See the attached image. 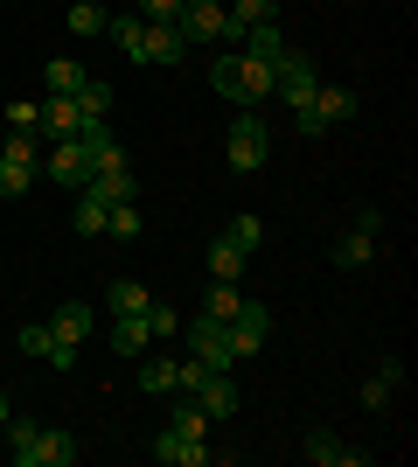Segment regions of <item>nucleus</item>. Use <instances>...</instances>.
Returning a JSON list of instances; mask_svg holds the SVG:
<instances>
[{
    "instance_id": "obj_1",
    "label": "nucleus",
    "mask_w": 418,
    "mask_h": 467,
    "mask_svg": "<svg viewBox=\"0 0 418 467\" xmlns=\"http://www.w3.org/2000/svg\"><path fill=\"white\" fill-rule=\"evenodd\" d=\"M349 112H356V91H349V84H314V98L293 112V126H300V140H321L328 126H342Z\"/></svg>"
},
{
    "instance_id": "obj_2",
    "label": "nucleus",
    "mask_w": 418,
    "mask_h": 467,
    "mask_svg": "<svg viewBox=\"0 0 418 467\" xmlns=\"http://www.w3.org/2000/svg\"><path fill=\"white\" fill-rule=\"evenodd\" d=\"M36 175H42L36 133H7V147H0V195H7V202H21V195L36 189Z\"/></svg>"
},
{
    "instance_id": "obj_3",
    "label": "nucleus",
    "mask_w": 418,
    "mask_h": 467,
    "mask_svg": "<svg viewBox=\"0 0 418 467\" xmlns=\"http://www.w3.org/2000/svg\"><path fill=\"white\" fill-rule=\"evenodd\" d=\"M223 154H230V168H238V175H259L265 154H272V133H265V119H259V112H238V119H230V140H223Z\"/></svg>"
},
{
    "instance_id": "obj_4",
    "label": "nucleus",
    "mask_w": 418,
    "mask_h": 467,
    "mask_svg": "<svg viewBox=\"0 0 418 467\" xmlns=\"http://www.w3.org/2000/svg\"><path fill=\"white\" fill-rule=\"evenodd\" d=\"M314 57H300V49H279L272 57V98L279 105H286V112H300V105H307V98H314Z\"/></svg>"
},
{
    "instance_id": "obj_5",
    "label": "nucleus",
    "mask_w": 418,
    "mask_h": 467,
    "mask_svg": "<svg viewBox=\"0 0 418 467\" xmlns=\"http://www.w3.org/2000/svg\"><path fill=\"white\" fill-rule=\"evenodd\" d=\"M42 175L63 182V189H91V175H98V154H91L84 140H49V154H42Z\"/></svg>"
},
{
    "instance_id": "obj_6",
    "label": "nucleus",
    "mask_w": 418,
    "mask_h": 467,
    "mask_svg": "<svg viewBox=\"0 0 418 467\" xmlns=\"http://www.w3.org/2000/svg\"><path fill=\"white\" fill-rule=\"evenodd\" d=\"M181 342H189V356H202L209 370H238V349H230V328H223L217 314H196V321L181 328Z\"/></svg>"
},
{
    "instance_id": "obj_7",
    "label": "nucleus",
    "mask_w": 418,
    "mask_h": 467,
    "mask_svg": "<svg viewBox=\"0 0 418 467\" xmlns=\"http://www.w3.org/2000/svg\"><path fill=\"white\" fill-rule=\"evenodd\" d=\"M91 195H98V202H139V175H133V161H126V147H105L98 154Z\"/></svg>"
},
{
    "instance_id": "obj_8",
    "label": "nucleus",
    "mask_w": 418,
    "mask_h": 467,
    "mask_svg": "<svg viewBox=\"0 0 418 467\" xmlns=\"http://www.w3.org/2000/svg\"><path fill=\"white\" fill-rule=\"evenodd\" d=\"M272 98V63L230 49V105H265Z\"/></svg>"
},
{
    "instance_id": "obj_9",
    "label": "nucleus",
    "mask_w": 418,
    "mask_h": 467,
    "mask_svg": "<svg viewBox=\"0 0 418 467\" xmlns=\"http://www.w3.org/2000/svg\"><path fill=\"white\" fill-rule=\"evenodd\" d=\"M223 328H230V349H238V363H244V356H259V349H265V335H272V314H265L259 300H238V314H230Z\"/></svg>"
},
{
    "instance_id": "obj_10",
    "label": "nucleus",
    "mask_w": 418,
    "mask_h": 467,
    "mask_svg": "<svg viewBox=\"0 0 418 467\" xmlns=\"http://www.w3.org/2000/svg\"><path fill=\"white\" fill-rule=\"evenodd\" d=\"M70 461H77V440H70V432H49V426H36L28 447H15V467H70Z\"/></svg>"
},
{
    "instance_id": "obj_11",
    "label": "nucleus",
    "mask_w": 418,
    "mask_h": 467,
    "mask_svg": "<svg viewBox=\"0 0 418 467\" xmlns=\"http://www.w3.org/2000/svg\"><path fill=\"white\" fill-rule=\"evenodd\" d=\"M175 28H181L189 49H196V42H223V0H189L175 15Z\"/></svg>"
},
{
    "instance_id": "obj_12",
    "label": "nucleus",
    "mask_w": 418,
    "mask_h": 467,
    "mask_svg": "<svg viewBox=\"0 0 418 467\" xmlns=\"http://www.w3.org/2000/svg\"><path fill=\"white\" fill-rule=\"evenodd\" d=\"M77 126H84V105H77V98H63V91L42 98V126H36L42 140H77Z\"/></svg>"
},
{
    "instance_id": "obj_13",
    "label": "nucleus",
    "mask_w": 418,
    "mask_h": 467,
    "mask_svg": "<svg viewBox=\"0 0 418 467\" xmlns=\"http://www.w3.org/2000/svg\"><path fill=\"white\" fill-rule=\"evenodd\" d=\"M189 398H196L209 419H238V377H230V370H209L202 390H189Z\"/></svg>"
},
{
    "instance_id": "obj_14",
    "label": "nucleus",
    "mask_w": 418,
    "mask_h": 467,
    "mask_svg": "<svg viewBox=\"0 0 418 467\" xmlns=\"http://www.w3.org/2000/svg\"><path fill=\"white\" fill-rule=\"evenodd\" d=\"M154 461H160V467H202V461H209V447H202V440H189V432H175V426H168V432L154 440Z\"/></svg>"
},
{
    "instance_id": "obj_15",
    "label": "nucleus",
    "mask_w": 418,
    "mask_h": 467,
    "mask_svg": "<svg viewBox=\"0 0 418 467\" xmlns=\"http://www.w3.org/2000/svg\"><path fill=\"white\" fill-rule=\"evenodd\" d=\"M259 21H279V0H238V7H223V42L238 49V36L259 28Z\"/></svg>"
},
{
    "instance_id": "obj_16",
    "label": "nucleus",
    "mask_w": 418,
    "mask_h": 467,
    "mask_svg": "<svg viewBox=\"0 0 418 467\" xmlns=\"http://www.w3.org/2000/svg\"><path fill=\"white\" fill-rule=\"evenodd\" d=\"M370 258H377V231H356V223H349V231L335 237V265L342 273H362Z\"/></svg>"
},
{
    "instance_id": "obj_17",
    "label": "nucleus",
    "mask_w": 418,
    "mask_h": 467,
    "mask_svg": "<svg viewBox=\"0 0 418 467\" xmlns=\"http://www.w3.org/2000/svg\"><path fill=\"white\" fill-rule=\"evenodd\" d=\"M181 28L175 21H147V49H139V63H181Z\"/></svg>"
},
{
    "instance_id": "obj_18",
    "label": "nucleus",
    "mask_w": 418,
    "mask_h": 467,
    "mask_svg": "<svg viewBox=\"0 0 418 467\" xmlns=\"http://www.w3.org/2000/svg\"><path fill=\"white\" fill-rule=\"evenodd\" d=\"M112 349L133 356V363L154 349V335H147V314H112Z\"/></svg>"
},
{
    "instance_id": "obj_19",
    "label": "nucleus",
    "mask_w": 418,
    "mask_h": 467,
    "mask_svg": "<svg viewBox=\"0 0 418 467\" xmlns=\"http://www.w3.org/2000/svg\"><path fill=\"white\" fill-rule=\"evenodd\" d=\"M105 36H112V49H119V57L139 63V49H147V21H139L133 7H126V15H105Z\"/></svg>"
},
{
    "instance_id": "obj_20",
    "label": "nucleus",
    "mask_w": 418,
    "mask_h": 467,
    "mask_svg": "<svg viewBox=\"0 0 418 467\" xmlns=\"http://www.w3.org/2000/svg\"><path fill=\"white\" fill-rule=\"evenodd\" d=\"M300 453H307L314 467H356V461H362V453H356V447H342V440H335L328 426H321V432H307V447H300Z\"/></svg>"
},
{
    "instance_id": "obj_21",
    "label": "nucleus",
    "mask_w": 418,
    "mask_h": 467,
    "mask_svg": "<svg viewBox=\"0 0 418 467\" xmlns=\"http://www.w3.org/2000/svg\"><path fill=\"white\" fill-rule=\"evenodd\" d=\"M398 384H404V363H398V356H383V363H377V377L362 384V405H370V411H383Z\"/></svg>"
},
{
    "instance_id": "obj_22",
    "label": "nucleus",
    "mask_w": 418,
    "mask_h": 467,
    "mask_svg": "<svg viewBox=\"0 0 418 467\" xmlns=\"http://www.w3.org/2000/svg\"><path fill=\"white\" fill-rule=\"evenodd\" d=\"M244 265H251V252H238L230 237H217V244H209V279H230V286H238Z\"/></svg>"
},
{
    "instance_id": "obj_23",
    "label": "nucleus",
    "mask_w": 418,
    "mask_h": 467,
    "mask_svg": "<svg viewBox=\"0 0 418 467\" xmlns=\"http://www.w3.org/2000/svg\"><path fill=\"white\" fill-rule=\"evenodd\" d=\"M105 307H112V314H147V307H154V293L139 286V279H112V286H105Z\"/></svg>"
},
{
    "instance_id": "obj_24",
    "label": "nucleus",
    "mask_w": 418,
    "mask_h": 467,
    "mask_svg": "<svg viewBox=\"0 0 418 467\" xmlns=\"http://www.w3.org/2000/svg\"><path fill=\"white\" fill-rule=\"evenodd\" d=\"M49 335H63V342H84V335H91V307H84V300H63V307L49 314Z\"/></svg>"
},
{
    "instance_id": "obj_25",
    "label": "nucleus",
    "mask_w": 418,
    "mask_h": 467,
    "mask_svg": "<svg viewBox=\"0 0 418 467\" xmlns=\"http://www.w3.org/2000/svg\"><path fill=\"white\" fill-rule=\"evenodd\" d=\"M238 49H244V57H265V63H272L279 49H286V36H279V21H259V28H244V36H238Z\"/></svg>"
},
{
    "instance_id": "obj_26",
    "label": "nucleus",
    "mask_w": 418,
    "mask_h": 467,
    "mask_svg": "<svg viewBox=\"0 0 418 467\" xmlns=\"http://www.w3.org/2000/svg\"><path fill=\"white\" fill-rule=\"evenodd\" d=\"M42 78H49V91H63V98H77L84 84H91V70H84L77 57H56V63H49V70H42Z\"/></svg>"
},
{
    "instance_id": "obj_27",
    "label": "nucleus",
    "mask_w": 418,
    "mask_h": 467,
    "mask_svg": "<svg viewBox=\"0 0 418 467\" xmlns=\"http://www.w3.org/2000/svg\"><path fill=\"white\" fill-rule=\"evenodd\" d=\"M139 390L168 398V390H175V356H139Z\"/></svg>"
},
{
    "instance_id": "obj_28",
    "label": "nucleus",
    "mask_w": 418,
    "mask_h": 467,
    "mask_svg": "<svg viewBox=\"0 0 418 467\" xmlns=\"http://www.w3.org/2000/svg\"><path fill=\"white\" fill-rule=\"evenodd\" d=\"M209 426H217V419H209L196 398H181V405H175V432H189V440H209Z\"/></svg>"
},
{
    "instance_id": "obj_29",
    "label": "nucleus",
    "mask_w": 418,
    "mask_h": 467,
    "mask_svg": "<svg viewBox=\"0 0 418 467\" xmlns=\"http://www.w3.org/2000/svg\"><path fill=\"white\" fill-rule=\"evenodd\" d=\"M105 231H112V237H126V244H133V237L147 231V223H139V202H112V210H105Z\"/></svg>"
},
{
    "instance_id": "obj_30",
    "label": "nucleus",
    "mask_w": 418,
    "mask_h": 467,
    "mask_svg": "<svg viewBox=\"0 0 418 467\" xmlns=\"http://www.w3.org/2000/svg\"><path fill=\"white\" fill-rule=\"evenodd\" d=\"M70 36H105V7L98 0H70Z\"/></svg>"
},
{
    "instance_id": "obj_31",
    "label": "nucleus",
    "mask_w": 418,
    "mask_h": 467,
    "mask_svg": "<svg viewBox=\"0 0 418 467\" xmlns=\"http://www.w3.org/2000/svg\"><path fill=\"white\" fill-rule=\"evenodd\" d=\"M105 210H112V202H98L91 189H77V231H84V237H98V231H105Z\"/></svg>"
},
{
    "instance_id": "obj_32",
    "label": "nucleus",
    "mask_w": 418,
    "mask_h": 467,
    "mask_svg": "<svg viewBox=\"0 0 418 467\" xmlns=\"http://www.w3.org/2000/svg\"><path fill=\"white\" fill-rule=\"evenodd\" d=\"M238 300H244V293L230 286V279H217V286H209V300H202V314H217V321H230V314H238Z\"/></svg>"
},
{
    "instance_id": "obj_33",
    "label": "nucleus",
    "mask_w": 418,
    "mask_h": 467,
    "mask_svg": "<svg viewBox=\"0 0 418 467\" xmlns=\"http://www.w3.org/2000/svg\"><path fill=\"white\" fill-rule=\"evenodd\" d=\"M42 126V105H28V98H7V133H36Z\"/></svg>"
},
{
    "instance_id": "obj_34",
    "label": "nucleus",
    "mask_w": 418,
    "mask_h": 467,
    "mask_svg": "<svg viewBox=\"0 0 418 467\" xmlns=\"http://www.w3.org/2000/svg\"><path fill=\"white\" fill-rule=\"evenodd\" d=\"M223 237H230L238 252H259V244H265V223H259V216H238V223H230Z\"/></svg>"
},
{
    "instance_id": "obj_35",
    "label": "nucleus",
    "mask_w": 418,
    "mask_h": 467,
    "mask_svg": "<svg viewBox=\"0 0 418 467\" xmlns=\"http://www.w3.org/2000/svg\"><path fill=\"white\" fill-rule=\"evenodd\" d=\"M77 105H84V119H105V112H112V84H98V78H91V84L77 91Z\"/></svg>"
},
{
    "instance_id": "obj_36",
    "label": "nucleus",
    "mask_w": 418,
    "mask_h": 467,
    "mask_svg": "<svg viewBox=\"0 0 418 467\" xmlns=\"http://www.w3.org/2000/svg\"><path fill=\"white\" fill-rule=\"evenodd\" d=\"M15 342H21V356H49V321H28V328H15Z\"/></svg>"
},
{
    "instance_id": "obj_37",
    "label": "nucleus",
    "mask_w": 418,
    "mask_h": 467,
    "mask_svg": "<svg viewBox=\"0 0 418 467\" xmlns=\"http://www.w3.org/2000/svg\"><path fill=\"white\" fill-rule=\"evenodd\" d=\"M181 7H189V0H133V15H139V21H175Z\"/></svg>"
},
{
    "instance_id": "obj_38",
    "label": "nucleus",
    "mask_w": 418,
    "mask_h": 467,
    "mask_svg": "<svg viewBox=\"0 0 418 467\" xmlns=\"http://www.w3.org/2000/svg\"><path fill=\"white\" fill-rule=\"evenodd\" d=\"M147 335H181V314L154 300V307H147Z\"/></svg>"
},
{
    "instance_id": "obj_39",
    "label": "nucleus",
    "mask_w": 418,
    "mask_h": 467,
    "mask_svg": "<svg viewBox=\"0 0 418 467\" xmlns=\"http://www.w3.org/2000/svg\"><path fill=\"white\" fill-rule=\"evenodd\" d=\"M42 363H49V370H70V363H77V342H63V335H49V356H42Z\"/></svg>"
},
{
    "instance_id": "obj_40",
    "label": "nucleus",
    "mask_w": 418,
    "mask_h": 467,
    "mask_svg": "<svg viewBox=\"0 0 418 467\" xmlns=\"http://www.w3.org/2000/svg\"><path fill=\"white\" fill-rule=\"evenodd\" d=\"M7 419H15V405H7V398H0V426H7Z\"/></svg>"
}]
</instances>
